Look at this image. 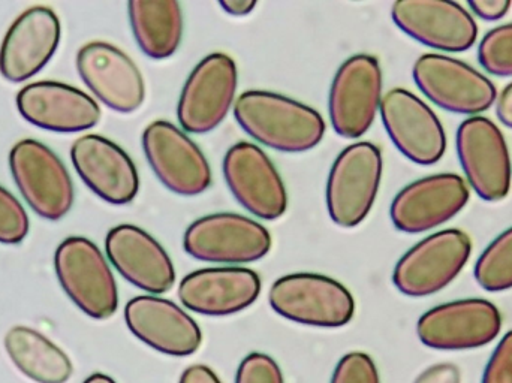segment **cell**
Returning <instances> with one entry per match:
<instances>
[{"mask_svg":"<svg viewBox=\"0 0 512 383\" xmlns=\"http://www.w3.org/2000/svg\"><path fill=\"white\" fill-rule=\"evenodd\" d=\"M234 117L249 137L277 152H309L325 134V122L318 111L262 90L243 93L237 99Z\"/></svg>","mask_w":512,"mask_h":383,"instance_id":"1","label":"cell"},{"mask_svg":"<svg viewBox=\"0 0 512 383\" xmlns=\"http://www.w3.org/2000/svg\"><path fill=\"white\" fill-rule=\"evenodd\" d=\"M57 279L72 303L90 318L104 321L119 307V291L107 259L83 237L66 238L54 256Z\"/></svg>","mask_w":512,"mask_h":383,"instance_id":"2","label":"cell"},{"mask_svg":"<svg viewBox=\"0 0 512 383\" xmlns=\"http://www.w3.org/2000/svg\"><path fill=\"white\" fill-rule=\"evenodd\" d=\"M268 300L277 315L309 327H345L355 313L351 292L342 283L321 274L280 277L271 286Z\"/></svg>","mask_w":512,"mask_h":383,"instance_id":"3","label":"cell"},{"mask_svg":"<svg viewBox=\"0 0 512 383\" xmlns=\"http://www.w3.org/2000/svg\"><path fill=\"white\" fill-rule=\"evenodd\" d=\"M381 150L372 143L346 147L331 168L327 182V208L342 228L360 225L372 210L382 179Z\"/></svg>","mask_w":512,"mask_h":383,"instance_id":"4","label":"cell"},{"mask_svg":"<svg viewBox=\"0 0 512 383\" xmlns=\"http://www.w3.org/2000/svg\"><path fill=\"white\" fill-rule=\"evenodd\" d=\"M466 232L447 229L415 244L394 268L393 282L408 297H429L447 288L471 258Z\"/></svg>","mask_w":512,"mask_h":383,"instance_id":"5","label":"cell"},{"mask_svg":"<svg viewBox=\"0 0 512 383\" xmlns=\"http://www.w3.org/2000/svg\"><path fill=\"white\" fill-rule=\"evenodd\" d=\"M183 247L198 261L251 264L268 255L271 235L261 223L240 214H210L185 232Z\"/></svg>","mask_w":512,"mask_h":383,"instance_id":"6","label":"cell"},{"mask_svg":"<svg viewBox=\"0 0 512 383\" xmlns=\"http://www.w3.org/2000/svg\"><path fill=\"white\" fill-rule=\"evenodd\" d=\"M236 62L224 53L204 57L189 75L180 96L177 117L183 131L204 135L215 131L236 99Z\"/></svg>","mask_w":512,"mask_h":383,"instance_id":"7","label":"cell"},{"mask_svg":"<svg viewBox=\"0 0 512 383\" xmlns=\"http://www.w3.org/2000/svg\"><path fill=\"white\" fill-rule=\"evenodd\" d=\"M9 167L21 195L38 216L59 220L69 213L74 204L71 176L47 146L20 141L11 150Z\"/></svg>","mask_w":512,"mask_h":383,"instance_id":"8","label":"cell"},{"mask_svg":"<svg viewBox=\"0 0 512 383\" xmlns=\"http://www.w3.org/2000/svg\"><path fill=\"white\" fill-rule=\"evenodd\" d=\"M412 75L430 101L451 113L475 117L498 99V90L489 78L462 60L441 54L421 56Z\"/></svg>","mask_w":512,"mask_h":383,"instance_id":"9","label":"cell"},{"mask_svg":"<svg viewBox=\"0 0 512 383\" xmlns=\"http://www.w3.org/2000/svg\"><path fill=\"white\" fill-rule=\"evenodd\" d=\"M382 102V71L378 59L357 54L346 60L331 84L328 111L340 137H363L375 122Z\"/></svg>","mask_w":512,"mask_h":383,"instance_id":"10","label":"cell"},{"mask_svg":"<svg viewBox=\"0 0 512 383\" xmlns=\"http://www.w3.org/2000/svg\"><path fill=\"white\" fill-rule=\"evenodd\" d=\"M502 330L495 304L481 298L453 301L433 307L421 316L418 339L436 351H469L492 343Z\"/></svg>","mask_w":512,"mask_h":383,"instance_id":"11","label":"cell"},{"mask_svg":"<svg viewBox=\"0 0 512 383\" xmlns=\"http://www.w3.org/2000/svg\"><path fill=\"white\" fill-rule=\"evenodd\" d=\"M147 162L162 185L182 196L206 192L212 170L200 147L173 123L156 120L143 134Z\"/></svg>","mask_w":512,"mask_h":383,"instance_id":"12","label":"cell"},{"mask_svg":"<svg viewBox=\"0 0 512 383\" xmlns=\"http://www.w3.org/2000/svg\"><path fill=\"white\" fill-rule=\"evenodd\" d=\"M457 155L466 179L487 202L507 198L511 188V159L501 129L486 117L465 120L457 131Z\"/></svg>","mask_w":512,"mask_h":383,"instance_id":"13","label":"cell"},{"mask_svg":"<svg viewBox=\"0 0 512 383\" xmlns=\"http://www.w3.org/2000/svg\"><path fill=\"white\" fill-rule=\"evenodd\" d=\"M382 123L403 156L418 165H435L447 150V135L429 105L405 89H393L382 98Z\"/></svg>","mask_w":512,"mask_h":383,"instance_id":"14","label":"cell"},{"mask_svg":"<svg viewBox=\"0 0 512 383\" xmlns=\"http://www.w3.org/2000/svg\"><path fill=\"white\" fill-rule=\"evenodd\" d=\"M77 69L90 92L117 113H134L146 99V84L134 60L107 42H90L77 54Z\"/></svg>","mask_w":512,"mask_h":383,"instance_id":"15","label":"cell"},{"mask_svg":"<svg viewBox=\"0 0 512 383\" xmlns=\"http://www.w3.org/2000/svg\"><path fill=\"white\" fill-rule=\"evenodd\" d=\"M391 17L406 35L435 50L462 53L477 42V21L460 3L397 0Z\"/></svg>","mask_w":512,"mask_h":383,"instance_id":"16","label":"cell"},{"mask_svg":"<svg viewBox=\"0 0 512 383\" xmlns=\"http://www.w3.org/2000/svg\"><path fill=\"white\" fill-rule=\"evenodd\" d=\"M224 176L237 201L254 216L279 219L288 207L282 177L267 155L251 143H237L224 159Z\"/></svg>","mask_w":512,"mask_h":383,"instance_id":"17","label":"cell"},{"mask_svg":"<svg viewBox=\"0 0 512 383\" xmlns=\"http://www.w3.org/2000/svg\"><path fill=\"white\" fill-rule=\"evenodd\" d=\"M468 201L469 188L462 177L436 174L417 180L397 193L390 216L399 231L420 234L453 219Z\"/></svg>","mask_w":512,"mask_h":383,"instance_id":"18","label":"cell"},{"mask_svg":"<svg viewBox=\"0 0 512 383\" xmlns=\"http://www.w3.org/2000/svg\"><path fill=\"white\" fill-rule=\"evenodd\" d=\"M125 321L137 339L170 357L194 355L203 342L200 327L185 310L155 295L132 298L126 304Z\"/></svg>","mask_w":512,"mask_h":383,"instance_id":"19","label":"cell"},{"mask_svg":"<svg viewBox=\"0 0 512 383\" xmlns=\"http://www.w3.org/2000/svg\"><path fill=\"white\" fill-rule=\"evenodd\" d=\"M60 21L53 9L33 6L9 27L0 47V74L11 83H23L38 74L56 53Z\"/></svg>","mask_w":512,"mask_h":383,"instance_id":"20","label":"cell"},{"mask_svg":"<svg viewBox=\"0 0 512 383\" xmlns=\"http://www.w3.org/2000/svg\"><path fill=\"white\" fill-rule=\"evenodd\" d=\"M72 164L87 188L108 204H131L140 189L137 168L125 150L99 135H84L71 149Z\"/></svg>","mask_w":512,"mask_h":383,"instance_id":"21","label":"cell"},{"mask_svg":"<svg viewBox=\"0 0 512 383\" xmlns=\"http://www.w3.org/2000/svg\"><path fill=\"white\" fill-rule=\"evenodd\" d=\"M108 259L120 276L147 294L161 295L176 282V270L164 247L143 229L119 225L105 240Z\"/></svg>","mask_w":512,"mask_h":383,"instance_id":"22","label":"cell"},{"mask_svg":"<svg viewBox=\"0 0 512 383\" xmlns=\"http://www.w3.org/2000/svg\"><path fill=\"white\" fill-rule=\"evenodd\" d=\"M17 108L27 122L59 134L87 131L101 120V108L90 96L54 81L24 87L18 93Z\"/></svg>","mask_w":512,"mask_h":383,"instance_id":"23","label":"cell"},{"mask_svg":"<svg viewBox=\"0 0 512 383\" xmlns=\"http://www.w3.org/2000/svg\"><path fill=\"white\" fill-rule=\"evenodd\" d=\"M261 279L254 270L240 267L204 268L182 280L179 298L186 309L206 316L242 312L258 300Z\"/></svg>","mask_w":512,"mask_h":383,"instance_id":"24","label":"cell"},{"mask_svg":"<svg viewBox=\"0 0 512 383\" xmlns=\"http://www.w3.org/2000/svg\"><path fill=\"white\" fill-rule=\"evenodd\" d=\"M129 21L135 41L153 60L173 56L183 38V11L177 0H131Z\"/></svg>","mask_w":512,"mask_h":383,"instance_id":"25","label":"cell"},{"mask_svg":"<svg viewBox=\"0 0 512 383\" xmlns=\"http://www.w3.org/2000/svg\"><path fill=\"white\" fill-rule=\"evenodd\" d=\"M5 351L14 366L36 383H66L74 373L68 355L32 328H11Z\"/></svg>","mask_w":512,"mask_h":383,"instance_id":"26","label":"cell"},{"mask_svg":"<svg viewBox=\"0 0 512 383\" xmlns=\"http://www.w3.org/2000/svg\"><path fill=\"white\" fill-rule=\"evenodd\" d=\"M475 280L489 292L512 289V226L484 250L475 265Z\"/></svg>","mask_w":512,"mask_h":383,"instance_id":"27","label":"cell"},{"mask_svg":"<svg viewBox=\"0 0 512 383\" xmlns=\"http://www.w3.org/2000/svg\"><path fill=\"white\" fill-rule=\"evenodd\" d=\"M478 60L490 74L512 77V23L490 30L478 47Z\"/></svg>","mask_w":512,"mask_h":383,"instance_id":"28","label":"cell"},{"mask_svg":"<svg viewBox=\"0 0 512 383\" xmlns=\"http://www.w3.org/2000/svg\"><path fill=\"white\" fill-rule=\"evenodd\" d=\"M29 232V217L23 205L6 189L0 188V243L18 244Z\"/></svg>","mask_w":512,"mask_h":383,"instance_id":"29","label":"cell"},{"mask_svg":"<svg viewBox=\"0 0 512 383\" xmlns=\"http://www.w3.org/2000/svg\"><path fill=\"white\" fill-rule=\"evenodd\" d=\"M331 383H381V379L369 355L352 352L339 361Z\"/></svg>","mask_w":512,"mask_h":383,"instance_id":"30","label":"cell"},{"mask_svg":"<svg viewBox=\"0 0 512 383\" xmlns=\"http://www.w3.org/2000/svg\"><path fill=\"white\" fill-rule=\"evenodd\" d=\"M236 383H285L282 370L265 354L248 355L237 370Z\"/></svg>","mask_w":512,"mask_h":383,"instance_id":"31","label":"cell"},{"mask_svg":"<svg viewBox=\"0 0 512 383\" xmlns=\"http://www.w3.org/2000/svg\"><path fill=\"white\" fill-rule=\"evenodd\" d=\"M481 383H512V330L502 337L493 352Z\"/></svg>","mask_w":512,"mask_h":383,"instance_id":"32","label":"cell"},{"mask_svg":"<svg viewBox=\"0 0 512 383\" xmlns=\"http://www.w3.org/2000/svg\"><path fill=\"white\" fill-rule=\"evenodd\" d=\"M414 383H462V372L451 363L436 364L424 370Z\"/></svg>","mask_w":512,"mask_h":383,"instance_id":"33","label":"cell"},{"mask_svg":"<svg viewBox=\"0 0 512 383\" xmlns=\"http://www.w3.org/2000/svg\"><path fill=\"white\" fill-rule=\"evenodd\" d=\"M469 8L474 14L486 21L501 20L510 11V0H471Z\"/></svg>","mask_w":512,"mask_h":383,"instance_id":"34","label":"cell"},{"mask_svg":"<svg viewBox=\"0 0 512 383\" xmlns=\"http://www.w3.org/2000/svg\"><path fill=\"white\" fill-rule=\"evenodd\" d=\"M179 383H222L210 367L197 364L183 372Z\"/></svg>","mask_w":512,"mask_h":383,"instance_id":"35","label":"cell"},{"mask_svg":"<svg viewBox=\"0 0 512 383\" xmlns=\"http://www.w3.org/2000/svg\"><path fill=\"white\" fill-rule=\"evenodd\" d=\"M496 114L505 126L512 129V83L502 90L496 104Z\"/></svg>","mask_w":512,"mask_h":383,"instance_id":"36","label":"cell"},{"mask_svg":"<svg viewBox=\"0 0 512 383\" xmlns=\"http://www.w3.org/2000/svg\"><path fill=\"white\" fill-rule=\"evenodd\" d=\"M219 6L224 9L227 14L243 17V15L251 14L256 6L255 0H221Z\"/></svg>","mask_w":512,"mask_h":383,"instance_id":"37","label":"cell"},{"mask_svg":"<svg viewBox=\"0 0 512 383\" xmlns=\"http://www.w3.org/2000/svg\"><path fill=\"white\" fill-rule=\"evenodd\" d=\"M84 383H116L114 379H111L110 376L101 375V373H96V375L90 376L89 379H86Z\"/></svg>","mask_w":512,"mask_h":383,"instance_id":"38","label":"cell"}]
</instances>
